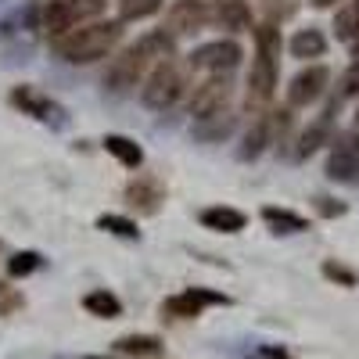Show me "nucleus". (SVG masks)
Segmentation results:
<instances>
[{
    "instance_id": "f257e3e1",
    "label": "nucleus",
    "mask_w": 359,
    "mask_h": 359,
    "mask_svg": "<svg viewBox=\"0 0 359 359\" xmlns=\"http://www.w3.org/2000/svg\"><path fill=\"white\" fill-rule=\"evenodd\" d=\"M172 57V36L165 29H155V33H144L133 47H126L123 54H115L108 69H104V86L111 94H130L133 86H140L147 79L155 65L169 62Z\"/></svg>"
},
{
    "instance_id": "f03ea898",
    "label": "nucleus",
    "mask_w": 359,
    "mask_h": 359,
    "mask_svg": "<svg viewBox=\"0 0 359 359\" xmlns=\"http://www.w3.org/2000/svg\"><path fill=\"white\" fill-rule=\"evenodd\" d=\"M280 79V29L273 22H262L255 29V57L248 72V90H245V108L248 115H266L269 101L277 94Z\"/></svg>"
},
{
    "instance_id": "7ed1b4c3",
    "label": "nucleus",
    "mask_w": 359,
    "mask_h": 359,
    "mask_svg": "<svg viewBox=\"0 0 359 359\" xmlns=\"http://www.w3.org/2000/svg\"><path fill=\"white\" fill-rule=\"evenodd\" d=\"M126 33V22H86V25H76L69 36L54 40V50L65 57L69 65H94L101 62L104 54H111L118 47V40H123Z\"/></svg>"
},
{
    "instance_id": "20e7f679",
    "label": "nucleus",
    "mask_w": 359,
    "mask_h": 359,
    "mask_svg": "<svg viewBox=\"0 0 359 359\" xmlns=\"http://www.w3.org/2000/svg\"><path fill=\"white\" fill-rule=\"evenodd\" d=\"M191 62H180V57L172 54L169 62L155 65L151 72H147L144 86H140V101L151 108V111H165L172 108L176 101H184L191 94Z\"/></svg>"
},
{
    "instance_id": "39448f33",
    "label": "nucleus",
    "mask_w": 359,
    "mask_h": 359,
    "mask_svg": "<svg viewBox=\"0 0 359 359\" xmlns=\"http://www.w3.org/2000/svg\"><path fill=\"white\" fill-rule=\"evenodd\" d=\"M230 97H233V79H230V72L208 76L205 83H198V86L191 90L187 108H191L194 118H208V115H216V111H226V108H230Z\"/></svg>"
},
{
    "instance_id": "423d86ee",
    "label": "nucleus",
    "mask_w": 359,
    "mask_h": 359,
    "mask_svg": "<svg viewBox=\"0 0 359 359\" xmlns=\"http://www.w3.org/2000/svg\"><path fill=\"white\" fill-rule=\"evenodd\" d=\"M241 43H233V40H212V43H201L187 62L191 69H201V72H212V76H223V72H233L237 65H241Z\"/></svg>"
},
{
    "instance_id": "0eeeda50",
    "label": "nucleus",
    "mask_w": 359,
    "mask_h": 359,
    "mask_svg": "<svg viewBox=\"0 0 359 359\" xmlns=\"http://www.w3.org/2000/svg\"><path fill=\"white\" fill-rule=\"evenodd\" d=\"M208 18H212V11H208L205 0H176V4L169 8L165 15V33L176 40V36H194L201 33V29L208 25Z\"/></svg>"
},
{
    "instance_id": "6e6552de",
    "label": "nucleus",
    "mask_w": 359,
    "mask_h": 359,
    "mask_svg": "<svg viewBox=\"0 0 359 359\" xmlns=\"http://www.w3.org/2000/svg\"><path fill=\"white\" fill-rule=\"evenodd\" d=\"M327 83H331V69H327V65L302 69V72L291 79V86H287V108H309L313 101L323 97Z\"/></svg>"
},
{
    "instance_id": "1a4fd4ad",
    "label": "nucleus",
    "mask_w": 359,
    "mask_h": 359,
    "mask_svg": "<svg viewBox=\"0 0 359 359\" xmlns=\"http://www.w3.org/2000/svg\"><path fill=\"white\" fill-rule=\"evenodd\" d=\"M11 104L15 108H22V115H33V118H40V123H54V126H65V111L57 108L43 90H36V86H15L11 90Z\"/></svg>"
},
{
    "instance_id": "9d476101",
    "label": "nucleus",
    "mask_w": 359,
    "mask_h": 359,
    "mask_svg": "<svg viewBox=\"0 0 359 359\" xmlns=\"http://www.w3.org/2000/svg\"><path fill=\"white\" fill-rule=\"evenodd\" d=\"M126 201L137 212H158V205L165 201V187L155 172H137L126 184Z\"/></svg>"
},
{
    "instance_id": "9b49d317",
    "label": "nucleus",
    "mask_w": 359,
    "mask_h": 359,
    "mask_svg": "<svg viewBox=\"0 0 359 359\" xmlns=\"http://www.w3.org/2000/svg\"><path fill=\"white\" fill-rule=\"evenodd\" d=\"M327 176L338 180V184H352V180L359 176V137L355 133L334 140L331 162H327Z\"/></svg>"
},
{
    "instance_id": "f8f14e48",
    "label": "nucleus",
    "mask_w": 359,
    "mask_h": 359,
    "mask_svg": "<svg viewBox=\"0 0 359 359\" xmlns=\"http://www.w3.org/2000/svg\"><path fill=\"white\" fill-rule=\"evenodd\" d=\"M205 306H226V294H219V291H205V287H191V291H184V294L169 298V302L162 306V313L180 316V320H191V316H198Z\"/></svg>"
},
{
    "instance_id": "ddd939ff",
    "label": "nucleus",
    "mask_w": 359,
    "mask_h": 359,
    "mask_svg": "<svg viewBox=\"0 0 359 359\" xmlns=\"http://www.w3.org/2000/svg\"><path fill=\"white\" fill-rule=\"evenodd\" d=\"M40 25H43V33H47L50 40H62V36L72 33L79 22H76V15H72V8H69V0H47L43 11H40Z\"/></svg>"
},
{
    "instance_id": "4468645a",
    "label": "nucleus",
    "mask_w": 359,
    "mask_h": 359,
    "mask_svg": "<svg viewBox=\"0 0 359 359\" xmlns=\"http://www.w3.org/2000/svg\"><path fill=\"white\" fill-rule=\"evenodd\" d=\"M212 22L219 29H226V33H248V29H252V8H248V0H216Z\"/></svg>"
},
{
    "instance_id": "2eb2a0df",
    "label": "nucleus",
    "mask_w": 359,
    "mask_h": 359,
    "mask_svg": "<svg viewBox=\"0 0 359 359\" xmlns=\"http://www.w3.org/2000/svg\"><path fill=\"white\" fill-rule=\"evenodd\" d=\"M245 223H248V216L230 205H208L201 212V226L219 230V233H237V230H245Z\"/></svg>"
},
{
    "instance_id": "dca6fc26",
    "label": "nucleus",
    "mask_w": 359,
    "mask_h": 359,
    "mask_svg": "<svg viewBox=\"0 0 359 359\" xmlns=\"http://www.w3.org/2000/svg\"><path fill=\"white\" fill-rule=\"evenodd\" d=\"M104 151L118 162V165H126V169H140L144 165V147L133 140V137H123V133H108L104 140Z\"/></svg>"
},
{
    "instance_id": "f3484780",
    "label": "nucleus",
    "mask_w": 359,
    "mask_h": 359,
    "mask_svg": "<svg viewBox=\"0 0 359 359\" xmlns=\"http://www.w3.org/2000/svg\"><path fill=\"white\" fill-rule=\"evenodd\" d=\"M269 140H273V115L266 111V115H255V118H252L248 137H245V147H241L237 155H241L245 162H248V158H259V155L266 151Z\"/></svg>"
},
{
    "instance_id": "a211bd4d",
    "label": "nucleus",
    "mask_w": 359,
    "mask_h": 359,
    "mask_svg": "<svg viewBox=\"0 0 359 359\" xmlns=\"http://www.w3.org/2000/svg\"><path fill=\"white\" fill-rule=\"evenodd\" d=\"M331 115H334V111H323L316 123H313L302 137H298V147H294V155H298V158H309L313 151H320V147L331 140V126H334V118H331Z\"/></svg>"
},
{
    "instance_id": "6ab92c4d",
    "label": "nucleus",
    "mask_w": 359,
    "mask_h": 359,
    "mask_svg": "<svg viewBox=\"0 0 359 359\" xmlns=\"http://www.w3.org/2000/svg\"><path fill=\"white\" fill-rule=\"evenodd\" d=\"M233 126H237V118L226 108V111H216V115H208V118H194V137L216 144V140H226L233 133Z\"/></svg>"
},
{
    "instance_id": "aec40b11",
    "label": "nucleus",
    "mask_w": 359,
    "mask_h": 359,
    "mask_svg": "<svg viewBox=\"0 0 359 359\" xmlns=\"http://www.w3.org/2000/svg\"><path fill=\"white\" fill-rule=\"evenodd\" d=\"M287 47H291V57L309 62V57H323L327 54V36L320 33V29H298Z\"/></svg>"
},
{
    "instance_id": "412c9836",
    "label": "nucleus",
    "mask_w": 359,
    "mask_h": 359,
    "mask_svg": "<svg viewBox=\"0 0 359 359\" xmlns=\"http://www.w3.org/2000/svg\"><path fill=\"white\" fill-rule=\"evenodd\" d=\"M83 309L90 316H101V320H115V316H123V302L108 291V287H97V291H90L83 298Z\"/></svg>"
},
{
    "instance_id": "4be33fe9",
    "label": "nucleus",
    "mask_w": 359,
    "mask_h": 359,
    "mask_svg": "<svg viewBox=\"0 0 359 359\" xmlns=\"http://www.w3.org/2000/svg\"><path fill=\"white\" fill-rule=\"evenodd\" d=\"M262 219L273 226L277 233H298V230H306V219L291 212V208H277V205H266L262 208Z\"/></svg>"
},
{
    "instance_id": "5701e85b",
    "label": "nucleus",
    "mask_w": 359,
    "mask_h": 359,
    "mask_svg": "<svg viewBox=\"0 0 359 359\" xmlns=\"http://www.w3.org/2000/svg\"><path fill=\"white\" fill-rule=\"evenodd\" d=\"M334 36H338L341 43L359 40V4H348V8H341V11L334 15Z\"/></svg>"
},
{
    "instance_id": "b1692460",
    "label": "nucleus",
    "mask_w": 359,
    "mask_h": 359,
    "mask_svg": "<svg viewBox=\"0 0 359 359\" xmlns=\"http://www.w3.org/2000/svg\"><path fill=\"white\" fill-rule=\"evenodd\" d=\"M162 8V0H118V22H144Z\"/></svg>"
},
{
    "instance_id": "393cba45",
    "label": "nucleus",
    "mask_w": 359,
    "mask_h": 359,
    "mask_svg": "<svg viewBox=\"0 0 359 359\" xmlns=\"http://www.w3.org/2000/svg\"><path fill=\"white\" fill-rule=\"evenodd\" d=\"M97 230H104V233H115V237H126V241L140 237V230H137V223H133V219H126V216H115V212H104V216H97Z\"/></svg>"
},
{
    "instance_id": "a878e982",
    "label": "nucleus",
    "mask_w": 359,
    "mask_h": 359,
    "mask_svg": "<svg viewBox=\"0 0 359 359\" xmlns=\"http://www.w3.org/2000/svg\"><path fill=\"white\" fill-rule=\"evenodd\" d=\"M259 8L266 15V22H287L294 11H298V0H259Z\"/></svg>"
},
{
    "instance_id": "bb28decb",
    "label": "nucleus",
    "mask_w": 359,
    "mask_h": 359,
    "mask_svg": "<svg viewBox=\"0 0 359 359\" xmlns=\"http://www.w3.org/2000/svg\"><path fill=\"white\" fill-rule=\"evenodd\" d=\"M118 352H130V355H151L158 352V338H147V334H133L118 341Z\"/></svg>"
},
{
    "instance_id": "cd10ccee",
    "label": "nucleus",
    "mask_w": 359,
    "mask_h": 359,
    "mask_svg": "<svg viewBox=\"0 0 359 359\" xmlns=\"http://www.w3.org/2000/svg\"><path fill=\"white\" fill-rule=\"evenodd\" d=\"M104 4H108V0H69V8H72V15H76V22H79V25H83V22L101 18Z\"/></svg>"
},
{
    "instance_id": "c85d7f7f",
    "label": "nucleus",
    "mask_w": 359,
    "mask_h": 359,
    "mask_svg": "<svg viewBox=\"0 0 359 359\" xmlns=\"http://www.w3.org/2000/svg\"><path fill=\"white\" fill-rule=\"evenodd\" d=\"M33 269H40V255H36V252H18V255L8 262V273H11V277H29Z\"/></svg>"
},
{
    "instance_id": "c756f323",
    "label": "nucleus",
    "mask_w": 359,
    "mask_h": 359,
    "mask_svg": "<svg viewBox=\"0 0 359 359\" xmlns=\"http://www.w3.org/2000/svg\"><path fill=\"white\" fill-rule=\"evenodd\" d=\"M359 94V47H355V57H352V65L341 79V97H355Z\"/></svg>"
},
{
    "instance_id": "7c9ffc66",
    "label": "nucleus",
    "mask_w": 359,
    "mask_h": 359,
    "mask_svg": "<svg viewBox=\"0 0 359 359\" xmlns=\"http://www.w3.org/2000/svg\"><path fill=\"white\" fill-rule=\"evenodd\" d=\"M323 273L331 277V280H338V284H345V287L355 284V273H352V269H345L341 262H334V259H327V262H323Z\"/></svg>"
},
{
    "instance_id": "2f4dec72",
    "label": "nucleus",
    "mask_w": 359,
    "mask_h": 359,
    "mask_svg": "<svg viewBox=\"0 0 359 359\" xmlns=\"http://www.w3.org/2000/svg\"><path fill=\"white\" fill-rule=\"evenodd\" d=\"M316 208H320L323 216H341V212H345V205H334L331 198H320V201H316Z\"/></svg>"
},
{
    "instance_id": "473e14b6",
    "label": "nucleus",
    "mask_w": 359,
    "mask_h": 359,
    "mask_svg": "<svg viewBox=\"0 0 359 359\" xmlns=\"http://www.w3.org/2000/svg\"><path fill=\"white\" fill-rule=\"evenodd\" d=\"M338 0H313V8H334Z\"/></svg>"
},
{
    "instance_id": "72a5a7b5",
    "label": "nucleus",
    "mask_w": 359,
    "mask_h": 359,
    "mask_svg": "<svg viewBox=\"0 0 359 359\" xmlns=\"http://www.w3.org/2000/svg\"><path fill=\"white\" fill-rule=\"evenodd\" d=\"M352 133H355V137H359V111H355V126H352Z\"/></svg>"
},
{
    "instance_id": "f704fd0d",
    "label": "nucleus",
    "mask_w": 359,
    "mask_h": 359,
    "mask_svg": "<svg viewBox=\"0 0 359 359\" xmlns=\"http://www.w3.org/2000/svg\"><path fill=\"white\" fill-rule=\"evenodd\" d=\"M86 359H108V355H86Z\"/></svg>"
},
{
    "instance_id": "c9c22d12",
    "label": "nucleus",
    "mask_w": 359,
    "mask_h": 359,
    "mask_svg": "<svg viewBox=\"0 0 359 359\" xmlns=\"http://www.w3.org/2000/svg\"><path fill=\"white\" fill-rule=\"evenodd\" d=\"M355 4H359V0H355Z\"/></svg>"
}]
</instances>
